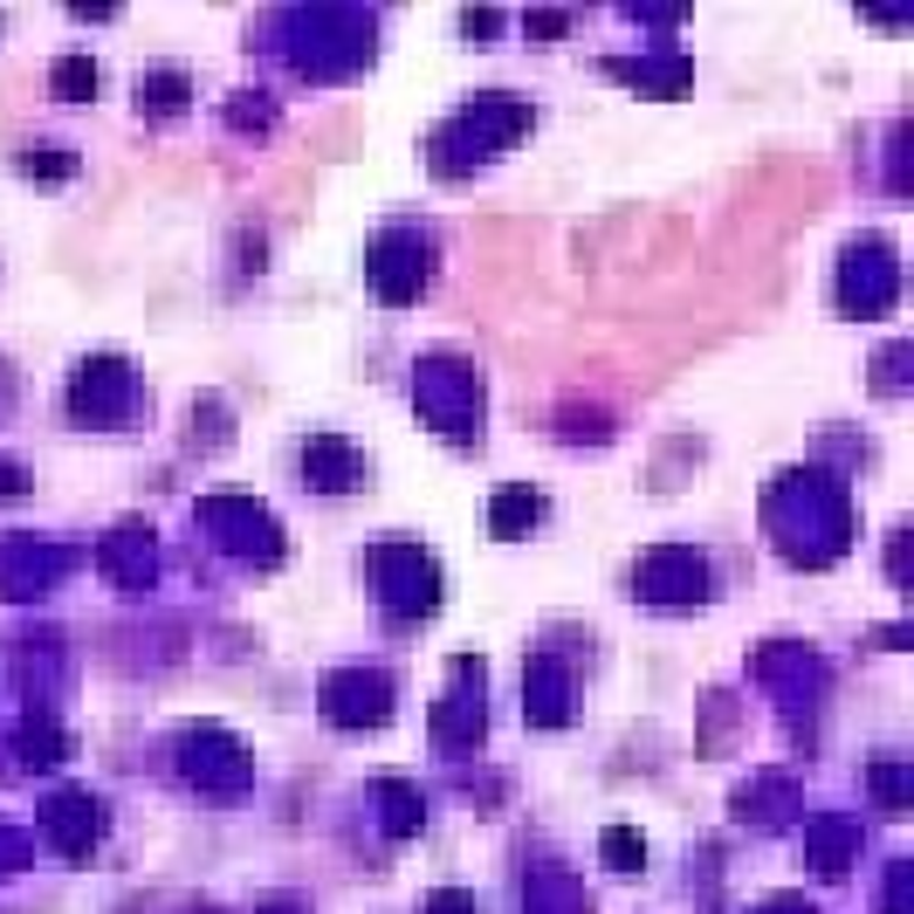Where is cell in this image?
<instances>
[{"instance_id": "obj_1", "label": "cell", "mask_w": 914, "mask_h": 914, "mask_svg": "<svg viewBox=\"0 0 914 914\" xmlns=\"http://www.w3.org/2000/svg\"><path fill=\"white\" fill-rule=\"evenodd\" d=\"M537 488H503V503H495V537H516L522 522H537Z\"/></svg>"}, {"instance_id": "obj_2", "label": "cell", "mask_w": 914, "mask_h": 914, "mask_svg": "<svg viewBox=\"0 0 914 914\" xmlns=\"http://www.w3.org/2000/svg\"><path fill=\"white\" fill-rule=\"evenodd\" d=\"M56 97H69V103H83V97H97V69H90L83 56H69V63L56 69Z\"/></svg>"}, {"instance_id": "obj_3", "label": "cell", "mask_w": 914, "mask_h": 914, "mask_svg": "<svg viewBox=\"0 0 914 914\" xmlns=\"http://www.w3.org/2000/svg\"><path fill=\"white\" fill-rule=\"evenodd\" d=\"M21 172H29V179H69L76 159H69V151H29V159H21Z\"/></svg>"}, {"instance_id": "obj_4", "label": "cell", "mask_w": 914, "mask_h": 914, "mask_svg": "<svg viewBox=\"0 0 914 914\" xmlns=\"http://www.w3.org/2000/svg\"><path fill=\"white\" fill-rule=\"evenodd\" d=\"M640 859H646V846H640L625 825H619V832H606V867H640Z\"/></svg>"}, {"instance_id": "obj_5", "label": "cell", "mask_w": 914, "mask_h": 914, "mask_svg": "<svg viewBox=\"0 0 914 914\" xmlns=\"http://www.w3.org/2000/svg\"><path fill=\"white\" fill-rule=\"evenodd\" d=\"M461 29H467V35H495L503 21H495V14H461Z\"/></svg>"}, {"instance_id": "obj_6", "label": "cell", "mask_w": 914, "mask_h": 914, "mask_svg": "<svg viewBox=\"0 0 914 914\" xmlns=\"http://www.w3.org/2000/svg\"><path fill=\"white\" fill-rule=\"evenodd\" d=\"M433 914H461V901H454V894H440V901H433Z\"/></svg>"}]
</instances>
